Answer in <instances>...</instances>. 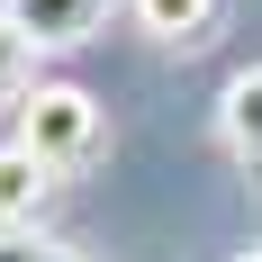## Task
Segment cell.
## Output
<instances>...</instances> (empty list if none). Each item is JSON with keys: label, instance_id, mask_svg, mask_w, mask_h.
I'll list each match as a JSON object with an SVG mask.
<instances>
[{"label": "cell", "instance_id": "1", "mask_svg": "<svg viewBox=\"0 0 262 262\" xmlns=\"http://www.w3.org/2000/svg\"><path fill=\"white\" fill-rule=\"evenodd\" d=\"M18 145L27 154H46L54 172H73V163L100 154V100L73 91V81H36L18 100Z\"/></svg>", "mask_w": 262, "mask_h": 262}, {"label": "cell", "instance_id": "2", "mask_svg": "<svg viewBox=\"0 0 262 262\" xmlns=\"http://www.w3.org/2000/svg\"><path fill=\"white\" fill-rule=\"evenodd\" d=\"M0 18L18 27L36 54H54V46H81V36H100L108 0H0Z\"/></svg>", "mask_w": 262, "mask_h": 262}, {"label": "cell", "instance_id": "3", "mask_svg": "<svg viewBox=\"0 0 262 262\" xmlns=\"http://www.w3.org/2000/svg\"><path fill=\"white\" fill-rule=\"evenodd\" d=\"M54 199V163L27 145H0V235H27Z\"/></svg>", "mask_w": 262, "mask_h": 262}, {"label": "cell", "instance_id": "4", "mask_svg": "<svg viewBox=\"0 0 262 262\" xmlns=\"http://www.w3.org/2000/svg\"><path fill=\"white\" fill-rule=\"evenodd\" d=\"M217 136H226V154H235V163L262 172V63H244V73L217 91Z\"/></svg>", "mask_w": 262, "mask_h": 262}, {"label": "cell", "instance_id": "5", "mask_svg": "<svg viewBox=\"0 0 262 262\" xmlns=\"http://www.w3.org/2000/svg\"><path fill=\"white\" fill-rule=\"evenodd\" d=\"M127 18L154 36V46H199L217 27V0H127Z\"/></svg>", "mask_w": 262, "mask_h": 262}, {"label": "cell", "instance_id": "6", "mask_svg": "<svg viewBox=\"0 0 262 262\" xmlns=\"http://www.w3.org/2000/svg\"><path fill=\"white\" fill-rule=\"evenodd\" d=\"M36 91V46H27L18 27L0 18V118H18V100Z\"/></svg>", "mask_w": 262, "mask_h": 262}, {"label": "cell", "instance_id": "7", "mask_svg": "<svg viewBox=\"0 0 262 262\" xmlns=\"http://www.w3.org/2000/svg\"><path fill=\"white\" fill-rule=\"evenodd\" d=\"M0 262H81V253H63V244H46L27 226V235H0Z\"/></svg>", "mask_w": 262, "mask_h": 262}, {"label": "cell", "instance_id": "8", "mask_svg": "<svg viewBox=\"0 0 262 262\" xmlns=\"http://www.w3.org/2000/svg\"><path fill=\"white\" fill-rule=\"evenodd\" d=\"M235 262H262V253H235Z\"/></svg>", "mask_w": 262, "mask_h": 262}]
</instances>
